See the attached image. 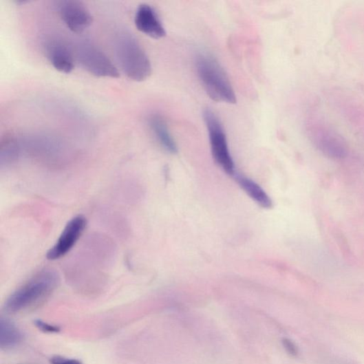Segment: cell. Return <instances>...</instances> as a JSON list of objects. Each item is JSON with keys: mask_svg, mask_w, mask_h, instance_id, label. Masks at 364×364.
<instances>
[{"mask_svg": "<svg viewBox=\"0 0 364 364\" xmlns=\"http://www.w3.org/2000/svg\"><path fill=\"white\" fill-rule=\"evenodd\" d=\"M59 282V276L53 270L36 273L8 297L4 310L16 314L39 307L56 290Z\"/></svg>", "mask_w": 364, "mask_h": 364, "instance_id": "1", "label": "cell"}, {"mask_svg": "<svg viewBox=\"0 0 364 364\" xmlns=\"http://www.w3.org/2000/svg\"><path fill=\"white\" fill-rule=\"evenodd\" d=\"M195 67L202 87L211 99L228 104L237 103L232 85L215 58L206 54H199Z\"/></svg>", "mask_w": 364, "mask_h": 364, "instance_id": "2", "label": "cell"}, {"mask_svg": "<svg viewBox=\"0 0 364 364\" xmlns=\"http://www.w3.org/2000/svg\"><path fill=\"white\" fill-rule=\"evenodd\" d=\"M114 48L120 66L128 78L141 82L151 75V62L132 34L120 33L115 40Z\"/></svg>", "mask_w": 364, "mask_h": 364, "instance_id": "3", "label": "cell"}, {"mask_svg": "<svg viewBox=\"0 0 364 364\" xmlns=\"http://www.w3.org/2000/svg\"><path fill=\"white\" fill-rule=\"evenodd\" d=\"M203 118L208 133L212 156L217 164L230 175L235 176V164L231 156L226 135L218 116L211 109L203 112Z\"/></svg>", "mask_w": 364, "mask_h": 364, "instance_id": "4", "label": "cell"}, {"mask_svg": "<svg viewBox=\"0 0 364 364\" xmlns=\"http://www.w3.org/2000/svg\"><path fill=\"white\" fill-rule=\"evenodd\" d=\"M310 138L319 149L333 159L345 158L348 153L347 145L341 136L321 119H311L308 125Z\"/></svg>", "mask_w": 364, "mask_h": 364, "instance_id": "5", "label": "cell"}, {"mask_svg": "<svg viewBox=\"0 0 364 364\" xmlns=\"http://www.w3.org/2000/svg\"><path fill=\"white\" fill-rule=\"evenodd\" d=\"M76 53L81 65L90 74L98 77L116 78L120 76L112 61L92 42H79Z\"/></svg>", "mask_w": 364, "mask_h": 364, "instance_id": "6", "label": "cell"}, {"mask_svg": "<svg viewBox=\"0 0 364 364\" xmlns=\"http://www.w3.org/2000/svg\"><path fill=\"white\" fill-rule=\"evenodd\" d=\"M87 220L78 215L72 218L64 227L55 244L47 253V259L56 261L69 253L81 237Z\"/></svg>", "mask_w": 364, "mask_h": 364, "instance_id": "7", "label": "cell"}, {"mask_svg": "<svg viewBox=\"0 0 364 364\" xmlns=\"http://www.w3.org/2000/svg\"><path fill=\"white\" fill-rule=\"evenodd\" d=\"M58 13L63 23L74 33H81L93 23L94 18L85 6L76 0L61 2Z\"/></svg>", "mask_w": 364, "mask_h": 364, "instance_id": "8", "label": "cell"}, {"mask_svg": "<svg viewBox=\"0 0 364 364\" xmlns=\"http://www.w3.org/2000/svg\"><path fill=\"white\" fill-rule=\"evenodd\" d=\"M45 49L47 58L56 70L67 74L74 69V55L66 41L52 39L47 42Z\"/></svg>", "mask_w": 364, "mask_h": 364, "instance_id": "9", "label": "cell"}, {"mask_svg": "<svg viewBox=\"0 0 364 364\" xmlns=\"http://www.w3.org/2000/svg\"><path fill=\"white\" fill-rule=\"evenodd\" d=\"M135 25L140 32L156 39L163 38L167 34L157 12L147 4L138 7L135 16Z\"/></svg>", "mask_w": 364, "mask_h": 364, "instance_id": "10", "label": "cell"}, {"mask_svg": "<svg viewBox=\"0 0 364 364\" xmlns=\"http://www.w3.org/2000/svg\"><path fill=\"white\" fill-rule=\"evenodd\" d=\"M148 122L153 133L163 149L169 153L176 154L178 152V146L169 132L164 119L158 114H153L149 118Z\"/></svg>", "mask_w": 364, "mask_h": 364, "instance_id": "11", "label": "cell"}, {"mask_svg": "<svg viewBox=\"0 0 364 364\" xmlns=\"http://www.w3.org/2000/svg\"><path fill=\"white\" fill-rule=\"evenodd\" d=\"M23 340V334L8 318L0 319V348L9 350L18 346Z\"/></svg>", "mask_w": 364, "mask_h": 364, "instance_id": "12", "label": "cell"}, {"mask_svg": "<svg viewBox=\"0 0 364 364\" xmlns=\"http://www.w3.org/2000/svg\"><path fill=\"white\" fill-rule=\"evenodd\" d=\"M238 184L246 194L264 208H271L272 202L265 190L255 182L242 175H235Z\"/></svg>", "mask_w": 364, "mask_h": 364, "instance_id": "13", "label": "cell"}, {"mask_svg": "<svg viewBox=\"0 0 364 364\" xmlns=\"http://www.w3.org/2000/svg\"><path fill=\"white\" fill-rule=\"evenodd\" d=\"M19 153V148L16 140L11 137L6 138L2 142L1 151H0L1 166L14 162L18 159Z\"/></svg>", "mask_w": 364, "mask_h": 364, "instance_id": "14", "label": "cell"}, {"mask_svg": "<svg viewBox=\"0 0 364 364\" xmlns=\"http://www.w3.org/2000/svg\"><path fill=\"white\" fill-rule=\"evenodd\" d=\"M34 325L41 332L45 333H57L61 329L58 326L44 322L41 319L34 321Z\"/></svg>", "mask_w": 364, "mask_h": 364, "instance_id": "15", "label": "cell"}, {"mask_svg": "<svg viewBox=\"0 0 364 364\" xmlns=\"http://www.w3.org/2000/svg\"><path fill=\"white\" fill-rule=\"evenodd\" d=\"M51 364H83L79 360L61 356H56L50 359Z\"/></svg>", "mask_w": 364, "mask_h": 364, "instance_id": "16", "label": "cell"}, {"mask_svg": "<svg viewBox=\"0 0 364 364\" xmlns=\"http://www.w3.org/2000/svg\"><path fill=\"white\" fill-rule=\"evenodd\" d=\"M283 345L286 351L292 356H297L298 355V349L294 342L288 338L283 339Z\"/></svg>", "mask_w": 364, "mask_h": 364, "instance_id": "17", "label": "cell"}]
</instances>
